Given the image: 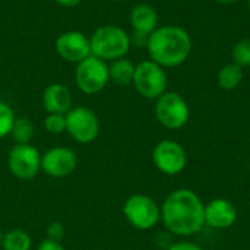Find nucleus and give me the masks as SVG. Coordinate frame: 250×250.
Masks as SVG:
<instances>
[{"label": "nucleus", "instance_id": "7ed1b4c3", "mask_svg": "<svg viewBox=\"0 0 250 250\" xmlns=\"http://www.w3.org/2000/svg\"><path fill=\"white\" fill-rule=\"evenodd\" d=\"M89 41L92 56L107 63L126 57L132 47L129 32L122 26L111 23L98 26L89 37Z\"/></svg>", "mask_w": 250, "mask_h": 250}, {"label": "nucleus", "instance_id": "39448f33", "mask_svg": "<svg viewBox=\"0 0 250 250\" xmlns=\"http://www.w3.org/2000/svg\"><path fill=\"white\" fill-rule=\"evenodd\" d=\"M132 85L141 97L146 100H157L167 91L168 79L166 69L151 59L144 60L135 66Z\"/></svg>", "mask_w": 250, "mask_h": 250}, {"label": "nucleus", "instance_id": "ddd939ff", "mask_svg": "<svg viewBox=\"0 0 250 250\" xmlns=\"http://www.w3.org/2000/svg\"><path fill=\"white\" fill-rule=\"evenodd\" d=\"M236 205L224 198H217L205 204V224L211 229L226 230L236 224L237 221Z\"/></svg>", "mask_w": 250, "mask_h": 250}, {"label": "nucleus", "instance_id": "9d476101", "mask_svg": "<svg viewBox=\"0 0 250 250\" xmlns=\"http://www.w3.org/2000/svg\"><path fill=\"white\" fill-rule=\"evenodd\" d=\"M152 163L163 174L176 176L185 170L188 164V154L182 144L173 139H164L154 146Z\"/></svg>", "mask_w": 250, "mask_h": 250}, {"label": "nucleus", "instance_id": "c756f323", "mask_svg": "<svg viewBox=\"0 0 250 250\" xmlns=\"http://www.w3.org/2000/svg\"><path fill=\"white\" fill-rule=\"evenodd\" d=\"M248 7H249V12H250V0H248Z\"/></svg>", "mask_w": 250, "mask_h": 250}, {"label": "nucleus", "instance_id": "f8f14e48", "mask_svg": "<svg viewBox=\"0 0 250 250\" xmlns=\"http://www.w3.org/2000/svg\"><path fill=\"white\" fill-rule=\"evenodd\" d=\"M78 167V157L73 149L54 146L41 155V171L50 177L62 179L70 176Z\"/></svg>", "mask_w": 250, "mask_h": 250}, {"label": "nucleus", "instance_id": "6e6552de", "mask_svg": "<svg viewBox=\"0 0 250 250\" xmlns=\"http://www.w3.org/2000/svg\"><path fill=\"white\" fill-rule=\"evenodd\" d=\"M66 133L78 144H91L100 135L98 116L88 107H72L66 113Z\"/></svg>", "mask_w": 250, "mask_h": 250}, {"label": "nucleus", "instance_id": "1a4fd4ad", "mask_svg": "<svg viewBox=\"0 0 250 250\" xmlns=\"http://www.w3.org/2000/svg\"><path fill=\"white\" fill-rule=\"evenodd\" d=\"M9 171L19 180H32L41 171V154L31 144H16L7 155Z\"/></svg>", "mask_w": 250, "mask_h": 250}, {"label": "nucleus", "instance_id": "a211bd4d", "mask_svg": "<svg viewBox=\"0 0 250 250\" xmlns=\"http://www.w3.org/2000/svg\"><path fill=\"white\" fill-rule=\"evenodd\" d=\"M1 249L3 250H31L32 249V239L31 236L21 230L13 229L3 234L1 240Z\"/></svg>", "mask_w": 250, "mask_h": 250}, {"label": "nucleus", "instance_id": "4468645a", "mask_svg": "<svg viewBox=\"0 0 250 250\" xmlns=\"http://www.w3.org/2000/svg\"><path fill=\"white\" fill-rule=\"evenodd\" d=\"M42 107L47 113L66 114L73 107L70 89L63 83H50L42 92Z\"/></svg>", "mask_w": 250, "mask_h": 250}, {"label": "nucleus", "instance_id": "f3484780", "mask_svg": "<svg viewBox=\"0 0 250 250\" xmlns=\"http://www.w3.org/2000/svg\"><path fill=\"white\" fill-rule=\"evenodd\" d=\"M217 81H218V85H220L221 89H224V91H233L243 81V67L240 64L234 63V62L227 63V64H224L220 69L218 76H217Z\"/></svg>", "mask_w": 250, "mask_h": 250}, {"label": "nucleus", "instance_id": "f257e3e1", "mask_svg": "<svg viewBox=\"0 0 250 250\" xmlns=\"http://www.w3.org/2000/svg\"><path fill=\"white\" fill-rule=\"evenodd\" d=\"M161 221L176 236H193L205 227V204L192 189H176L161 205Z\"/></svg>", "mask_w": 250, "mask_h": 250}, {"label": "nucleus", "instance_id": "aec40b11", "mask_svg": "<svg viewBox=\"0 0 250 250\" xmlns=\"http://www.w3.org/2000/svg\"><path fill=\"white\" fill-rule=\"evenodd\" d=\"M15 119H16V116H15V111L12 110V107L7 103L0 101V139L10 135Z\"/></svg>", "mask_w": 250, "mask_h": 250}, {"label": "nucleus", "instance_id": "2eb2a0df", "mask_svg": "<svg viewBox=\"0 0 250 250\" xmlns=\"http://www.w3.org/2000/svg\"><path fill=\"white\" fill-rule=\"evenodd\" d=\"M129 22L133 34L149 37L158 28V13L151 4L141 3L130 10Z\"/></svg>", "mask_w": 250, "mask_h": 250}, {"label": "nucleus", "instance_id": "9b49d317", "mask_svg": "<svg viewBox=\"0 0 250 250\" xmlns=\"http://www.w3.org/2000/svg\"><path fill=\"white\" fill-rule=\"evenodd\" d=\"M54 48L62 60L75 64L81 63L92 54L89 37L76 29L62 32L54 41Z\"/></svg>", "mask_w": 250, "mask_h": 250}, {"label": "nucleus", "instance_id": "c85d7f7f", "mask_svg": "<svg viewBox=\"0 0 250 250\" xmlns=\"http://www.w3.org/2000/svg\"><path fill=\"white\" fill-rule=\"evenodd\" d=\"M111 1H127V0H111Z\"/></svg>", "mask_w": 250, "mask_h": 250}, {"label": "nucleus", "instance_id": "a878e982", "mask_svg": "<svg viewBox=\"0 0 250 250\" xmlns=\"http://www.w3.org/2000/svg\"><path fill=\"white\" fill-rule=\"evenodd\" d=\"M57 4L63 6V7H75L78 6L82 0H54Z\"/></svg>", "mask_w": 250, "mask_h": 250}, {"label": "nucleus", "instance_id": "5701e85b", "mask_svg": "<svg viewBox=\"0 0 250 250\" xmlns=\"http://www.w3.org/2000/svg\"><path fill=\"white\" fill-rule=\"evenodd\" d=\"M64 237V226L59 221L50 223L45 229V239L53 242H62Z\"/></svg>", "mask_w": 250, "mask_h": 250}, {"label": "nucleus", "instance_id": "cd10ccee", "mask_svg": "<svg viewBox=\"0 0 250 250\" xmlns=\"http://www.w3.org/2000/svg\"><path fill=\"white\" fill-rule=\"evenodd\" d=\"M1 240H3V231H1V229H0V248H1Z\"/></svg>", "mask_w": 250, "mask_h": 250}, {"label": "nucleus", "instance_id": "20e7f679", "mask_svg": "<svg viewBox=\"0 0 250 250\" xmlns=\"http://www.w3.org/2000/svg\"><path fill=\"white\" fill-rule=\"evenodd\" d=\"M123 215L132 227L146 231L161 221V207L151 196L135 193L125 201Z\"/></svg>", "mask_w": 250, "mask_h": 250}, {"label": "nucleus", "instance_id": "bb28decb", "mask_svg": "<svg viewBox=\"0 0 250 250\" xmlns=\"http://www.w3.org/2000/svg\"><path fill=\"white\" fill-rule=\"evenodd\" d=\"M217 3H221V4H233V3H237L239 0H214Z\"/></svg>", "mask_w": 250, "mask_h": 250}, {"label": "nucleus", "instance_id": "4be33fe9", "mask_svg": "<svg viewBox=\"0 0 250 250\" xmlns=\"http://www.w3.org/2000/svg\"><path fill=\"white\" fill-rule=\"evenodd\" d=\"M44 129L51 135H60L66 132V114L47 113L44 119Z\"/></svg>", "mask_w": 250, "mask_h": 250}, {"label": "nucleus", "instance_id": "412c9836", "mask_svg": "<svg viewBox=\"0 0 250 250\" xmlns=\"http://www.w3.org/2000/svg\"><path fill=\"white\" fill-rule=\"evenodd\" d=\"M233 62L242 67H250V37L240 40L233 47Z\"/></svg>", "mask_w": 250, "mask_h": 250}, {"label": "nucleus", "instance_id": "b1692460", "mask_svg": "<svg viewBox=\"0 0 250 250\" xmlns=\"http://www.w3.org/2000/svg\"><path fill=\"white\" fill-rule=\"evenodd\" d=\"M167 250H204V249H202L199 245L193 243V242L182 240V242H176V243L170 245Z\"/></svg>", "mask_w": 250, "mask_h": 250}, {"label": "nucleus", "instance_id": "0eeeda50", "mask_svg": "<svg viewBox=\"0 0 250 250\" xmlns=\"http://www.w3.org/2000/svg\"><path fill=\"white\" fill-rule=\"evenodd\" d=\"M108 82L110 78L107 62L91 54L89 57L76 64L75 83L81 92L86 95H95L101 92Z\"/></svg>", "mask_w": 250, "mask_h": 250}, {"label": "nucleus", "instance_id": "393cba45", "mask_svg": "<svg viewBox=\"0 0 250 250\" xmlns=\"http://www.w3.org/2000/svg\"><path fill=\"white\" fill-rule=\"evenodd\" d=\"M37 250H66V249H64V246H63L60 242H53V240L45 239V240H42V242L40 243V246L37 248Z\"/></svg>", "mask_w": 250, "mask_h": 250}, {"label": "nucleus", "instance_id": "423d86ee", "mask_svg": "<svg viewBox=\"0 0 250 250\" xmlns=\"http://www.w3.org/2000/svg\"><path fill=\"white\" fill-rule=\"evenodd\" d=\"M154 113L158 123L168 130L182 129L190 117L188 101L174 91H166L155 100Z\"/></svg>", "mask_w": 250, "mask_h": 250}, {"label": "nucleus", "instance_id": "dca6fc26", "mask_svg": "<svg viewBox=\"0 0 250 250\" xmlns=\"http://www.w3.org/2000/svg\"><path fill=\"white\" fill-rule=\"evenodd\" d=\"M135 66L132 63V60L122 57L117 60H113L108 63V78L111 82H114L116 85L120 86H126L130 85L133 81V75H135Z\"/></svg>", "mask_w": 250, "mask_h": 250}, {"label": "nucleus", "instance_id": "f03ea898", "mask_svg": "<svg viewBox=\"0 0 250 250\" xmlns=\"http://www.w3.org/2000/svg\"><path fill=\"white\" fill-rule=\"evenodd\" d=\"M190 34L177 25L158 26L146 42L149 59L164 69H173L183 64L192 53Z\"/></svg>", "mask_w": 250, "mask_h": 250}, {"label": "nucleus", "instance_id": "6ab92c4d", "mask_svg": "<svg viewBox=\"0 0 250 250\" xmlns=\"http://www.w3.org/2000/svg\"><path fill=\"white\" fill-rule=\"evenodd\" d=\"M35 135V126L28 117H16L12 126L10 136L16 144H31Z\"/></svg>", "mask_w": 250, "mask_h": 250}]
</instances>
